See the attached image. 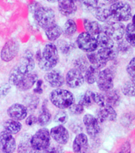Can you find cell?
Here are the masks:
<instances>
[{
	"mask_svg": "<svg viewBox=\"0 0 135 153\" xmlns=\"http://www.w3.org/2000/svg\"><path fill=\"white\" fill-rule=\"evenodd\" d=\"M59 52L57 46L53 42H49L44 45L40 59L37 62L41 71L48 72L54 69L59 63Z\"/></svg>",
	"mask_w": 135,
	"mask_h": 153,
	"instance_id": "obj_1",
	"label": "cell"
},
{
	"mask_svg": "<svg viewBox=\"0 0 135 153\" xmlns=\"http://www.w3.org/2000/svg\"><path fill=\"white\" fill-rule=\"evenodd\" d=\"M30 9L35 22L44 30L56 23V14L52 8L34 2L30 6Z\"/></svg>",
	"mask_w": 135,
	"mask_h": 153,
	"instance_id": "obj_2",
	"label": "cell"
},
{
	"mask_svg": "<svg viewBox=\"0 0 135 153\" xmlns=\"http://www.w3.org/2000/svg\"><path fill=\"white\" fill-rule=\"evenodd\" d=\"M49 101L59 109H68L76 101L75 96L71 91L64 88H55L49 93Z\"/></svg>",
	"mask_w": 135,
	"mask_h": 153,
	"instance_id": "obj_3",
	"label": "cell"
},
{
	"mask_svg": "<svg viewBox=\"0 0 135 153\" xmlns=\"http://www.w3.org/2000/svg\"><path fill=\"white\" fill-rule=\"evenodd\" d=\"M111 18L115 22L128 21L132 15V9L130 4L126 2L119 1L109 7Z\"/></svg>",
	"mask_w": 135,
	"mask_h": 153,
	"instance_id": "obj_4",
	"label": "cell"
},
{
	"mask_svg": "<svg viewBox=\"0 0 135 153\" xmlns=\"http://www.w3.org/2000/svg\"><path fill=\"white\" fill-rule=\"evenodd\" d=\"M50 143L51 136L49 130L47 128H39L30 138V144L33 150L43 152L49 147Z\"/></svg>",
	"mask_w": 135,
	"mask_h": 153,
	"instance_id": "obj_5",
	"label": "cell"
},
{
	"mask_svg": "<svg viewBox=\"0 0 135 153\" xmlns=\"http://www.w3.org/2000/svg\"><path fill=\"white\" fill-rule=\"evenodd\" d=\"M76 45L80 50L86 53L94 52L99 48L95 36L87 32H82L79 34L76 40Z\"/></svg>",
	"mask_w": 135,
	"mask_h": 153,
	"instance_id": "obj_6",
	"label": "cell"
},
{
	"mask_svg": "<svg viewBox=\"0 0 135 153\" xmlns=\"http://www.w3.org/2000/svg\"><path fill=\"white\" fill-rule=\"evenodd\" d=\"M114 71L111 68L101 70L99 73L96 83L98 88L102 92H107V91L113 89L114 87Z\"/></svg>",
	"mask_w": 135,
	"mask_h": 153,
	"instance_id": "obj_7",
	"label": "cell"
},
{
	"mask_svg": "<svg viewBox=\"0 0 135 153\" xmlns=\"http://www.w3.org/2000/svg\"><path fill=\"white\" fill-rule=\"evenodd\" d=\"M125 26L122 22L115 21H109L103 26V32L114 41L122 39L125 34Z\"/></svg>",
	"mask_w": 135,
	"mask_h": 153,
	"instance_id": "obj_8",
	"label": "cell"
},
{
	"mask_svg": "<svg viewBox=\"0 0 135 153\" xmlns=\"http://www.w3.org/2000/svg\"><path fill=\"white\" fill-rule=\"evenodd\" d=\"M19 50H20L19 43L14 38L10 39L3 45L0 53V57L5 62H11L12 60H14L18 56Z\"/></svg>",
	"mask_w": 135,
	"mask_h": 153,
	"instance_id": "obj_9",
	"label": "cell"
},
{
	"mask_svg": "<svg viewBox=\"0 0 135 153\" xmlns=\"http://www.w3.org/2000/svg\"><path fill=\"white\" fill-rule=\"evenodd\" d=\"M84 82L85 81H84L83 74L74 68L69 69L64 76L65 85L69 88H72V89L80 88L83 85Z\"/></svg>",
	"mask_w": 135,
	"mask_h": 153,
	"instance_id": "obj_10",
	"label": "cell"
},
{
	"mask_svg": "<svg viewBox=\"0 0 135 153\" xmlns=\"http://www.w3.org/2000/svg\"><path fill=\"white\" fill-rule=\"evenodd\" d=\"M83 124L87 131V134L91 138H95L101 132L100 122L92 114L87 113L83 117Z\"/></svg>",
	"mask_w": 135,
	"mask_h": 153,
	"instance_id": "obj_11",
	"label": "cell"
},
{
	"mask_svg": "<svg viewBox=\"0 0 135 153\" xmlns=\"http://www.w3.org/2000/svg\"><path fill=\"white\" fill-rule=\"evenodd\" d=\"M50 136L53 140L60 145H65L69 140V131L66 127L62 124H57L52 127L49 131Z\"/></svg>",
	"mask_w": 135,
	"mask_h": 153,
	"instance_id": "obj_12",
	"label": "cell"
},
{
	"mask_svg": "<svg viewBox=\"0 0 135 153\" xmlns=\"http://www.w3.org/2000/svg\"><path fill=\"white\" fill-rule=\"evenodd\" d=\"M16 66L20 70V72L24 74L33 72V70L35 69L36 61L33 57V53L30 52V50H26Z\"/></svg>",
	"mask_w": 135,
	"mask_h": 153,
	"instance_id": "obj_13",
	"label": "cell"
},
{
	"mask_svg": "<svg viewBox=\"0 0 135 153\" xmlns=\"http://www.w3.org/2000/svg\"><path fill=\"white\" fill-rule=\"evenodd\" d=\"M17 148L16 140L14 135L2 130L0 132V150L5 153H14Z\"/></svg>",
	"mask_w": 135,
	"mask_h": 153,
	"instance_id": "obj_14",
	"label": "cell"
},
{
	"mask_svg": "<svg viewBox=\"0 0 135 153\" xmlns=\"http://www.w3.org/2000/svg\"><path fill=\"white\" fill-rule=\"evenodd\" d=\"M45 82L53 88H61L64 84V76L58 69H52L48 71L44 75Z\"/></svg>",
	"mask_w": 135,
	"mask_h": 153,
	"instance_id": "obj_15",
	"label": "cell"
},
{
	"mask_svg": "<svg viewBox=\"0 0 135 153\" xmlns=\"http://www.w3.org/2000/svg\"><path fill=\"white\" fill-rule=\"evenodd\" d=\"M29 113L28 109L23 104L14 103L7 108V115L10 119L21 121L27 117Z\"/></svg>",
	"mask_w": 135,
	"mask_h": 153,
	"instance_id": "obj_16",
	"label": "cell"
},
{
	"mask_svg": "<svg viewBox=\"0 0 135 153\" xmlns=\"http://www.w3.org/2000/svg\"><path fill=\"white\" fill-rule=\"evenodd\" d=\"M38 80V74L35 72H32L30 74H25L21 77V81L17 85L16 88L20 92H27L33 88L36 81Z\"/></svg>",
	"mask_w": 135,
	"mask_h": 153,
	"instance_id": "obj_17",
	"label": "cell"
},
{
	"mask_svg": "<svg viewBox=\"0 0 135 153\" xmlns=\"http://www.w3.org/2000/svg\"><path fill=\"white\" fill-rule=\"evenodd\" d=\"M96 119L100 124H103L106 121H114L117 118V113L114 108L105 106L100 107L96 111Z\"/></svg>",
	"mask_w": 135,
	"mask_h": 153,
	"instance_id": "obj_18",
	"label": "cell"
},
{
	"mask_svg": "<svg viewBox=\"0 0 135 153\" xmlns=\"http://www.w3.org/2000/svg\"><path fill=\"white\" fill-rule=\"evenodd\" d=\"M88 149V136L83 132L78 133L72 143V150L74 153H85Z\"/></svg>",
	"mask_w": 135,
	"mask_h": 153,
	"instance_id": "obj_19",
	"label": "cell"
},
{
	"mask_svg": "<svg viewBox=\"0 0 135 153\" xmlns=\"http://www.w3.org/2000/svg\"><path fill=\"white\" fill-rule=\"evenodd\" d=\"M76 2L72 0H60L58 2V10L63 16L69 17L77 11Z\"/></svg>",
	"mask_w": 135,
	"mask_h": 153,
	"instance_id": "obj_20",
	"label": "cell"
},
{
	"mask_svg": "<svg viewBox=\"0 0 135 153\" xmlns=\"http://www.w3.org/2000/svg\"><path fill=\"white\" fill-rule=\"evenodd\" d=\"M52 118V113L48 108V100H45L41 105L40 113L38 117V124L41 127L45 128L51 122Z\"/></svg>",
	"mask_w": 135,
	"mask_h": 153,
	"instance_id": "obj_21",
	"label": "cell"
},
{
	"mask_svg": "<svg viewBox=\"0 0 135 153\" xmlns=\"http://www.w3.org/2000/svg\"><path fill=\"white\" fill-rule=\"evenodd\" d=\"M93 15L100 22H107L111 20L109 7L104 3H100L92 11Z\"/></svg>",
	"mask_w": 135,
	"mask_h": 153,
	"instance_id": "obj_22",
	"label": "cell"
},
{
	"mask_svg": "<svg viewBox=\"0 0 135 153\" xmlns=\"http://www.w3.org/2000/svg\"><path fill=\"white\" fill-rule=\"evenodd\" d=\"M104 98L105 106L109 107H116L120 102V94L117 90L111 89L107 92H103Z\"/></svg>",
	"mask_w": 135,
	"mask_h": 153,
	"instance_id": "obj_23",
	"label": "cell"
},
{
	"mask_svg": "<svg viewBox=\"0 0 135 153\" xmlns=\"http://www.w3.org/2000/svg\"><path fill=\"white\" fill-rule=\"evenodd\" d=\"M45 33L46 38L50 42H57L63 34V28L57 22L53 24L52 26H50L45 30Z\"/></svg>",
	"mask_w": 135,
	"mask_h": 153,
	"instance_id": "obj_24",
	"label": "cell"
},
{
	"mask_svg": "<svg viewBox=\"0 0 135 153\" xmlns=\"http://www.w3.org/2000/svg\"><path fill=\"white\" fill-rule=\"evenodd\" d=\"M83 26L85 32L92 36H97L103 32V26H101L97 21H93L85 19L83 20Z\"/></svg>",
	"mask_w": 135,
	"mask_h": 153,
	"instance_id": "obj_25",
	"label": "cell"
},
{
	"mask_svg": "<svg viewBox=\"0 0 135 153\" xmlns=\"http://www.w3.org/2000/svg\"><path fill=\"white\" fill-rule=\"evenodd\" d=\"M40 104V98L34 93H28L24 96L23 105L28 111H34L38 108Z\"/></svg>",
	"mask_w": 135,
	"mask_h": 153,
	"instance_id": "obj_26",
	"label": "cell"
},
{
	"mask_svg": "<svg viewBox=\"0 0 135 153\" xmlns=\"http://www.w3.org/2000/svg\"><path fill=\"white\" fill-rule=\"evenodd\" d=\"M87 59H88V62L90 63L91 66H93L95 69H99V70L103 69L107 63V62H105L104 60H103L100 57V55L98 54L97 51L87 53Z\"/></svg>",
	"mask_w": 135,
	"mask_h": 153,
	"instance_id": "obj_27",
	"label": "cell"
},
{
	"mask_svg": "<svg viewBox=\"0 0 135 153\" xmlns=\"http://www.w3.org/2000/svg\"><path fill=\"white\" fill-rule=\"evenodd\" d=\"M22 128V124L21 121H18L13 119H8L3 123V130L8 131L12 135L18 134Z\"/></svg>",
	"mask_w": 135,
	"mask_h": 153,
	"instance_id": "obj_28",
	"label": "cell"
},
{
	"mask_svg": "<svg viewBox=\"0 0 135 153\" xmlns=\"http://www.w3.org/2000/svg\"><path fill=\"white\" fill-rule=\"evenodd\" d=\"M98 54L105 62H108L109 61H113L117 57L119 54V51L115 46L107 49H99L97 50Z\"/></svg>",
	"mask_w": 135,
	"mask_h": 153,
	"instance_id": "obj_29",
	"label": "cell"
},
{
	"mask_svg": "<svg viewBox=\"0 0 135 153\" xmlns=\"http://www.w3.org/2000/svg\"><path fill=\"white\" fill-rule=\"evenodd\" d=\"M30 138L28 133H25L21 137L18 145L17 146V152L18 153H31L33 151L30 144Z\"/></svg>",
	"mask_w": 135,
	"mask_h": 153,
	"instance_id": "obj_30",
	"label": "cell"
},
{
	"mask_svg": "<svg viewBox=\"0 0 135 153\" xmlns=\"http://www.w3.org/2000/svg\"><path fill=\"white\" fill-rule=\"evenodd\" d=\"M95 38L97 41L98 47H100V49H107L114 46V41L103 32L98 34Z\"/></svg>",
	"mask_w": 135,
	"mask_h": 153,
	"instance_id": "obj_31",
	"label": "cell"
},
{
	"mask_svg": "<svg viewBox=\"0 0 135 153\" xmlns=\"http://www.w3.org/2000/svg\"><path fill=\"white\" fill-rule=\"evenodd\" d=\"M77 31V26L76 22L73 19H69L65 22L63 28V34L66 38H71L76 33Z\"/></svg>",
	"mask_w": 135,
	"mask_h": 153,
	"instance_id": "obj_32",
	"label": "cell"
},
{
	"mask_svg": "<svg viewBox=\"0 0 135 153\" xmlns=\"http://www.w3.org/2000/svg\"><path fill=\"white\" fill-rule=\"evenodd\" d=\"M100 70L95 69L91 65H89L87 70L84 73V81L88 84V85H93L94 83L96 82V80H97L98 75H99V73H100Z\"/></svg>",
	"mask_w": 135,
	"mask_h": 153,
	"instance_id": "obj_33",
	"label": "cell"
},
{
	"mask_svg": "<svg viewBox=\"0 0 135 153\" xmlns=\"http://www.w3.org/2000/svg\"><path fill=\"white\" fill-rule=\"evenodd\" d=\"M55 45L57 46L58 52L62 54L67 55L71 53L72 45H71V43L69 42L65 39H58L57 41V44H55Z\"/></svg>",
	"mask_w": 135,
	"mask_h": 153,
	"instance_id": "obj_34",
	"label": "cell"
},
{
	"mask_svg": "<svg viewBox=\"0 0 135 153\" xmlns=\"http://www.w3.org/2000/svg\"><path fill=\"white\" fill-rule=\"evenodd\" d=\"M25 74H22L20 72L17 66L11 69V71L9 75V82L8 83L11 86H15L16 87L17 85L19 83V81H21V77L24 76Z\"/></svg>",
	"mask_w": 135,
	"mask_h": 153,
	"instance_id": "obj_35",
	"label": "cell"
},
{
	"mask_svg": "<svg viewBox=\"0 0 135 153\" xmlns=\"http://www.w3.org/2000/svg\"><path fill=\"white\" fill-rule=\"evenodd\" d=\"M73 66L74 69H77L82 74H84L87 69L89 67V62H88L87 57L80 56L75 59L73 62Z\"/></svg>",
	"mask_w": 135,
	"mask_h": 153,
	"instance_id": "obj_36",
	"label": "cell"
},
{
	"mask_svg": "<svg viewBox=\"0 0 135 153\" xmlns=\"http://www.w3.org/2000/svg\"><path fill=\"white\" fill-rule=\"evenodd\" d=\"M94 96L95 93L91 90H87L83 95L80 97V99L78 102L81 103L83 105V107L88 108L91 107L94 104Z\"/></svg>",
	"mask_w": 135,
	"mask_h": 153,
	"instance_id": "obj_37",
	"label": "cell"
},
{
	"mask_svg": "<svg viewBox=\"0 0 135 153\" xmlns=\"http://www.w3.org/2000/svg\"><path fill=\"white\" fill-rule=\"evenodd\" d=\"M126 42L132 46L135 47V26L134 24H129L125 30Z\"/></svg>",
	"mask_w": 135,
	"mask_h": 153,
	"instance_id": "obj_38",
	"label": "cell"
},
{
	"mask_svg": "<svg viewBox=\"0 0 135 153\" xmlns=\"http://www.w3.org/2000/svg\"><path fill=\"white\" fill-rule=\"evenodd\" d=\"M69 118V112H67L66 110L59 109L55 113L54 117H53V120L58 124L64 125V124L68 123Z\"/></svg>",
	"mask_w": 135,
	"mask_h": 153,
	"instance_id": "obj_39",
	"label": "cell"
},
{
	"mask_svg": "<svg viewBox=\"0 0 135 153\" xmlns=\"http://www.w3.org/2000/svg\"><path fill=\"white\" fill-rule=\"evenodd\" d=\"M122 91L127 97H135V80H130L124 84Z\"/></svg>",
	"mask_w": 135,
	"mask_h": 153,
	"instance_id": "obj_40",
	"label": "cell"
},
{
	"mask_svg": "<svg viewBox=\"0 0 135 153\" xmlns=\"http://www.w3.org/2000/svg\"><path fill=\"white\" fill-rule=\"evenodd\" d=\"M84 112V107L83 105L80 102L73 103L70 107L68 108V112L72 117H76V116H80L82 115Z\"/></svg>",
	"mask_w": 135,
	"mask_h": 153,
	"instance_id": "obj_41",
	"label": "cell"
},
{
	"mask_svg": "<svg viewBox=\"0 0 135 153\" xmlns=\"http://www.w3.org/2000/svg\"><path fill=\"white\" fill-rule=\"evenodd\" d=\"M119 42L117 44V50L119 51V53H130L132 52V46L129 44L126 40H121L118 41Z\"/></svg>",
	"mask_w": 135,
	"mask_h": 153,
	"instance_id": "obj_42",
	"label": "cell"
},
{
	"mask_svg": "<svg viewBox=\"0 0 135 153\" xmlns=\"http://www.w3.org/2000/svg\"><path fill=\"white\" fill-rule=\"evenodd\" d=\"M81 3L87 10L92 12L99 5V0H81Z\"/></svg>",
	"mask_w": 135,
	"mask_h": 153,
	"instance_id": "obj_43",
	"label": "cell"
},
{
	"mask_svg": "<svg viewBox=\"0 0 135 153\" xmlns=\"http://www.w3.org/2000/svg\"><path fill=\"white\" fill-rule=\"evenodd\" d=\"M126 71L131 80H135V57L130 61L126 68Z\"/></svg>",
	"mask_w": 135,
	"mask_h": 153,
	"instance_id": "obj_44",
	"label": "cell"
},
{
	"mask_svg": "<svg viewBox=\"0 0 135 153\" xmlns=\"http://www.w3.org/2000/svg\"><path fill=\"white\" fill-rule=\"evenodd\" d=\"M134 120V117L133 114H131V113H126V114H124L123 116L122 117V124L123 126L129 127L131 124H132V122H133Z\"/></svg>",
	"mask_w": 135,
	"mask_h": 153,
	"instance_id": "obj_45",
	"label": "cell"
},
{
	"mask_svg": "<svg viewBox=\"0 0 135 153\" xmlns=\"http://www.w3.org/2000/svg\"><path fill=\"white\" fill-rule=\"evenodd\" d=\"M69 127L72 130V131L77 134L80 133L81 131L83 130V126H82L80 120H72L71 124H69Z\"/></svg>",
	"mask_w": 135,
	"mask_h": 153,
	"instance_id": "obj_46",
	"label": "cell"
},
{
	"mask_svg": "<svg viewBox=\"0 0 135 153\" xmlns=\"http://www.w3.org/2000/svg\"><path fill=\"white\" fill-rule=\"evenodd\" d=\"M43 81L41 79H38V81H36L35 85L33 86V93L36 95H41L43 93Z\"/></svg>",
	"mask_w": 135,
	"mask_h": 153,
	"instance_id": "obj_47",
	"label": "cell"
},
{
	"mask_svg": "<svg viewBox=\"0 0 135 153\" xmlns=\"http://www.w3.org/2000/svg\"><path fill=\"white\" fill-rule=\"evenodd\" d=\"M11 88V85L7 82H4L0 85V97H6L8 95Z\"/></svg>",
	"mask_w": 135,
	"mask_h": 153,
	"instance_id": "obj_48",
	"label": "cell"
},
{
	"mask_svg": "<svg viewBox=\"0 0 135 153\" xmlns=\"http://www.w3.org/2000/svg\"><path fill=\"white\" fill-rule=\"evenodd\" d=\"M25 120H26L25 123H26L27 126L31 127L35 125L36 124H38V117H36L35 115L33 114L28 115Z\"/></svg>",
	"mask_w": 135,
	"mask_h": 153,
	"instance_id": "obj_49",
	"label": "cell"
},
{
	"mask_svg": "<svg viewBox=\"0 0 135 153\" xmlns=\"http://www.w3.org/2000/svg\"><path fill=\"white\" fill-rule=\"evenodd\" d=\"M119 153H131V143L128 141H126L122 144L121 149Z\"/></svg>",
	"mask_w": 135,
	"mask_h": 153,
	"instance_id": "obj_50",
	"label": "cell"
},
{
	"mask_svg": "<svg viewBox=\"0 0 135 153\" xmlns=\"http://www.w3.org/2000/svg\"><path fill=\"white\" fill-rule=\"evenodd\" d=\"M43 153H57V150L55 149L54 145H52V146L50 145L49 147L46 149V150H45L44 152H43Z\"/></svg>",
	"mask_w": 135,
	"mask_h": 153,
	"instance_id": "obj_51",
	"label": "cell"
},
{
	"mask_svg": "<svg viewBox=\"0 0 135 153\" xmlns=\"http://www.w3.org/2000/svg\"><path fill=\"white\" fill-rule=\"evenodd\" d=\"M107 3H109V4H114L115 2H119L120 0H105Z\"/></svg>",
	"mask_w": 135,
	"mask_h": 153,
	"instance_id": "obj_52",
	"label": "cell"
},
{
	"mask_svg": "<svg viewBox=\"0 0 135 153\" xmlns=\"http://www.w3.org/2000/svg\"><path fill=\"white\" fill-rule=\"evenodd\" d=\"M47 2H50V3H57L60 1V0H46Z\"/></svg>",
	"mask_w": 135,
	"mask_h": 153,
	"instance_id": "obj_53",
	"label": "cell"
},
{
	"mask_svg": "<svg viewBox=\"0 0 135 153\" xmlns=\"http://www.w3.org/2000/svg\"><path fill=\"white\" fill-rule=\"evenodd\" d=\"M44 152V151H43ZM43 152L41 151H36V150H33L31 152V153H43Z\"/></svg>",
	"mask_w": 135,
	"mask_h": 153,
	"instance_id": "obj_54",
	"label": "cell"
},
{
	"mask_svg": "<svg viewBox=\"0 0 135 153\" xmlns=\"http://www.w3.org/2000/svg\"><path fill=\"white\" fill-rule=\"evenodd\" d=\"M132 22H132V24H134V25L135 26V14L133 16V19H132Z\"/></svg>",
	"mask_w": 135,
	"mask_h": 153,
	"instance_id": "obj_55",
	"label": "cell"
},
{
	"mask_svg": "<svg viewBox=\"0 0 135 153\" xmlns=\"http://www.w3.org/2000/svg\"><path fill=\"white\" fill-rule=\"evenodd\" d=\"M72 1H73V2H77L79 0H72Z\"/></svg>",
	"mask_w": 135,
	"mask_h": 153,
	"instance_id": "obj_56",
	"label": "cell"
},
{
	"mask_svg": "<svg viewBox=\"0 0 135 153\" xmlns=\"http://www.w3.org/2000/svg\"><path fill=\"white\" fill-rule=\"evenodd\" d=\"M0 153H5V152H0Z\"/></svg>",
	"mask_w": 135,
	"mask_h": 153,
	"instance_id": "obj_57",
	"label": "cell"
},
{
	"mask_svg": "<svg viewBox=\"0 0 135 153\" xmlns=\"http://www.w3.org/2000/svg\"><path fill=\"white\" fill-rule=\"evenodd\" d=\"M85 153H88V152H85Z\"/></svg>",
	"mask_w": 135,
	"mask_h": 153,
	"instance_id": "obj_58",
	"label": "cell"
}]
</instances>
